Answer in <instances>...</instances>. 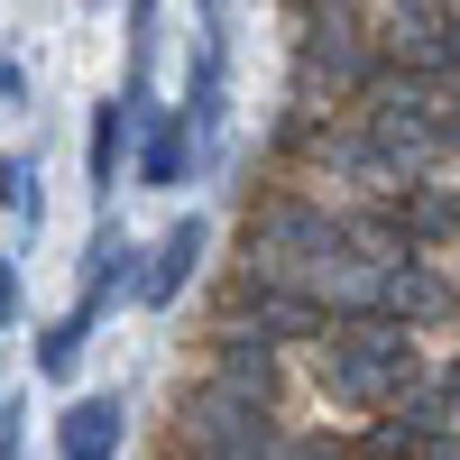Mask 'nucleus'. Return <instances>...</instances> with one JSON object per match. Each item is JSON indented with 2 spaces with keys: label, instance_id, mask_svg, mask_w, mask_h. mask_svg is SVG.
<instances>
[{
  "label": "nucleus",
  "instance_id": "nucleus-1",
  "mask_svg": "<svg viewBox=\"0 0 460 460\" xmlns=\"http://www.w3.org/2000/svg\"><path fill=\"white\" fill-rule=\"evenodd\" d=\"M323 387L341 405H396L405 387H424V350L405 323H332L323 332Z\"/></svg>",
  "mask_w": 460,
  "mask_h": 460
},
{
  "label": "nucleus",
  "instance_id": "nucleus-2",
  "mask_svg": "<svg viewBox=\"0 0 460 460\" xmlns=\"http://www.w3.org/2000/svg\"><path fill=\"white\" fill-rule=\"evenodd\" d=\"M166 451H175V460H286V433H277V414H267L258 396L212 387V377H203V387L184 396Z\"/></svg>",
  "mask_w": 460,
  "mask_h": 460
},
{
  "label": "nucleus",
  "instance_id": "nucleus-3",
  "mask_svg": "<svg viewBox=\"0 0 460 460\" xmlns=\"http://www.w3.org/2000/svg\"><path fill=\"white\" fill-rule=\"evenodd\" d=\"M295 84H304V102H323V93L350 102V93L377 84V37H368V19H359V0H314V10H304Z\"/></svg>",
  "mask_w": 460,
  "mask_h": 460
},
{
  "label": "nucleus",
  "instance_id": "nucleus-4",
  "mask_svg": "<svg viewBox=\"0 0 460 460\" xmlns=\"http://www.w3.org/2000/svg\"><path fill=\"white\" fill-rule=\"evenodd\" d=\"M240 249H249V277H295L304 258H332L341 249V212L332 203H314V194H267L258 212H249V230H240Z\"/></svg>",
  "mask_w": 460,
  "mask_h": 460
},
{
  "label": "nucleus",
  "instance_id": "nucleus-5",
  "mask_svg": "<svg viewBox=\"0 0 460 460\" xmlns=\"http://www.w3.org/2000/svg\"><path fill=\"white\" fill-rule=\"evenodd\" d=\"M221 323H230V332H258V341H323V332H332L295 286H267V277H240V286H230V314H221Z\"/></svg>",
  "mask_w": 460,
  "mask_h": 460
},
{
  "label": "nucleus",
  "instance_id": "nucleus-6",
  "mask_svg": "<svg viewBox=\"0 0 460 460\" xmlns=\"http://www.w3.org/2000/svg\"><path fill=\"white\" fill-rule=\"evenodd\" d=\"M460 314V286L442 277L433 258H387V295H377V323H405V332H424V323H451Z\"/></svg>",
  "mask_w": 460,
  "mask_h": 460
},
{
  "label": "nucleus",
  "instance_id": "nucleus-7",
  "mask_svg": "<svg viewBox=\"0 0 460 460\" xmlns=\"http://www.w3.org/2000/svg\"><path fill=\"white\" fill-rule=\"evenodd\" d=\"M203 249H212V230H203L194 212H184V221L166 230V240H157V249H138V286H129V295L147 304V314H166V304H175L184 286H194V267H203Z\"/></svg>",
  "mask_w": 460,
  "mask_h": 460
},
{
  "label": "nucleus",
  "instance_id": "nucleus-8",
  "mask_svg": "<svg viewBox=\"0 0 460 460\" xmlns=\"http://www.w3.org/2000/svg\"><path fill=\"white\" fill-rule=\"evenodd\" d=\"M129 286H138V240H129L120 221H102V230H93V249H84V295H74V314L102 323V304H120Z\"/></svg>",
  "mask_w": 460,
  "mask_h": 460
},
{
  "label": "nucleus",
  "instance_id": "nucleus-9",
  "mask_svg": "<svg viewBox=\"0 0 460 460\" xmlns=\"http://www.w3.org/2000/svg\"><path fill=\"white\" fill-rule=\"evenodd\" d=\"M387 221H396V240L424 258V249H451L460 240V194H442V184H396L387 194Z\"/></svg>",
  "mask_w": 460,
  "mask_h": 460
},
{
  "label": "nucleus",
  "instance_id": "nucleus-10",
  "mask_svg": "<svg viewBox=\"0 0 460 460\" xmlns=\"http://www.w3.org/2000/svg\"><path fill=\"white\" fill-rule=\"evenodd\" d=\"M129 166H138V184H184V175L203 166V157H194V129H184V111H147Z\"/></svg>",
  "mask_w": 460,
  "mask_h": 460
},
{
  "label": "nucleus",
  "instance_id": "nucleus-11",
  "mask_svg": "<svg viewBox=\"0 0 460 460\" xmlns=\"http://www.w3.org/2000/svg\"><path fill=\"white\" fill-rule=\"evenodd\" d=\"M212 387H240V396H277V341H258V332H212Z\"/></svg>",
  "mask_w": 460,
  "mask_h": 460
},
{
  "label": "nucleus",
  "instance_id": "nucleus-12",
  "mask_svg": "<svg viewBox=\"0 0 460 460\" xmlns=\"http://www.w3.org/2000/svg\"><path fill=\"white\" fill-rule=\"evenodd\" d=\"M129 147H138V111H129V102H102V111H93V147H84L93 194H111V184L129 175Z\"/></svg>",
  "mask_w": 460,
  "mask_h": 460
},
{
  "label": "nucleus",
  "instance_id": "nucleus-13",
  "mask_svg": "<svg viewBox=\"0 0 460 460\" xmlns=\"http://www.w3.org/2000/svg\"><path fill=\"white\" fill-rule=\"evenodd\" d=\"M74 451H120V396H74L56 414V460Z\"/></svg>",
  "mask_w": 460,
  "mask_h": 460
},
{
  "label": "nucleus",
  "instance_id": "nucleus-14",
  "mask_svg": "<svg viewBox=\"0 0 460 460\" xmlns=\"http://www.w3.org/2000/svg\"><path fill=\"white\" fill-rule=\"evenodd\" d=\"M0 212H10L19 230H37V221H47V175H37V157H28V147H10V157H0Z\"/></svg>",
  "mask_w": 460,
  "mask_h": 460
},
{
  "label": "nucleus",
  "instance_id": "nucleus-15",
  "mask_svg": "<svg viewBox=\"0 0 460 460\" xmlns=\"http://www.w3.org/2000/svg\"><path fill=\"white\" fill-rule=\"evenodd\" d=\"M84 341H93V323H84V314L47 323V332H37V377H47V387H65V377L84 368Z\"/></svg>",
  "mask_w": 460,
  "mask_h": 460
},
{
  "label": "nucleus",
  "instance_id": "nucleus-16",
  "mask_svg": "<svg viewBox=\"0 0 460 460\" xmlns=\"http://www.w3.org/2000/svg\"><path fill=\"white\" fill-rule=\"evenodd\" d=\"M387 10H396V28H442L451 0H387Z\"/></svg>",
  "mask_w": 460,
  "mask_h": 460
},
{
  "label": "nucleus",
  "instance_id": "nucleus-17",
  "mask_svg": "<svg viewBox=\"0 0 460 460\" xmlns=\"http://www.w3.org/2000/svg\"><path fill=\"white\" fill-rule=\"evenodd\" d=\"M19 414H28L19 396H0V460H19Z\"/></svg>",
  "mask_w": 460,
  "mask_h": 460
},
{
  "label": "nucleus",
  "instance_id": "nucleus-18",
  "mask_svg": "<svg viewBox=\"0 0 460 460\" xmlns=\"http://www.w3.org/2000/svg\"><path fill=\"white\" fill-rule=\"evenodd\" d=\"M10 314H19V267L0 258V332H10Z\"/></svg>",
  "mask_w": 460,
  "mask_h": 460
},
{
  "label": "nucleus",
  "instance_id": "nucleus-19",
  "mask_svg": "<svg viewBox=\"0 0 460 460\" xmlns=\"http://www.w3.org/2000/svg\"><path fill=\"white\" fill-rule=\"evenodd\" d=\"M414 460H460V424H451V433H433V442H414Z\"/></svg>",
  "mask_w": 460,
  "mask_h": 460
},
{
  "label": "nucleus",
  "instance_id": "nucleus-20",
  "mask_svg": "<svg viewBox=\"0 0 460 460\" xmlns=\"http://www.w3.org/2000/svg\"><path fill=\"white\" fill-rule=\"evenodd\" d=\"M19 93H28V84H19V65H10V47H0V111H19Z\"/></svg>",
  "mask_w": 460,
  "mask_h": 460
},
{
  "label": "nucleus",
  "instance_id": "nucleus-21",
  "mask_svg": "<svg viewBox=\"0 0 460 460\" xmlns=\"http://www.w3.org/2000/svg\"><path fill=\"white\" fill-rule=\"evenodd\" d=\"M433 396H442V405H451V424H460V359H451V368H442V377H433Z\"/></svg>",
  "mask_w": 460,
  "mask_h": 460
},
{
  "label": "nucleus",
  "instance_id": "nucleus-22",
  "mask_svg": "<svg viewBox=\"0 0 460 460\" xmlns=\"http://www.w3.org/2000/svg\"><path fill=\"white\" fill-rule=\"evenodd\" d=\"M286 460H341L332 442H286Z\"/></svg>",
  "mask_w": 460,
  "mask_h": 460
},
{
  "label": "nucleus",
  "instance_id": "nucleus-23",
  "mask_svg": "<svg viewBox=\"0 0 460 460\" xmlns=\"http://www.w3.org/2000/svg\"><path fill=\"white\" fill-rule=\"evenodd\" d=\"M74 460H120V451H74Z\"/></svg>",
  "mask_w": 460,
  "mask_h": 460
}]
</instances>
